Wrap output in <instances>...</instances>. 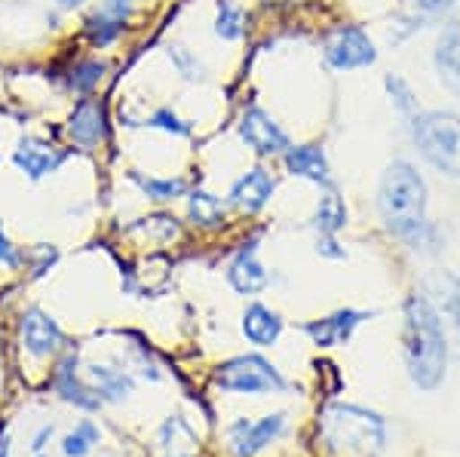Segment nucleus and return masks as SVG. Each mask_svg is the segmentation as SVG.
<instances>
[{"label": "nucleus", "mask_w": 460, "mask_h": 457, "mask_svg": "<svg viewBox=\"0 0 460 457\" xmlns=\"http://www.w3.org/2000/svg\"><path fill=\"white\" fill-rule=\"evenodd\" d=\"M384 86H387V92H390V101H393V108L399 110V117H402L405 123H411L414 117L420 114V108H418V99H414V92H411V86L405 83L399 74H387V80H384Z\"/></svg>", "instance_id": "23"}, {"label": "nucleus", "mask_w": 460, "mask_h": 457, "mask_svg": "<svg viewBox=\"0 0 460 457\" xmlns=\"http://www.w3.org/2000/svg\"><path fill=\"white\" fill-rule=\"evenodd\" d=\"M436 71H439L442 83L451 92L460 95V25H448L436 43Z\"/></svg>", "instance_id": "18"}, {"label": "nucleus", "mask_w": 460, "mask_h": 457, "mask_svg": "<svg viewBox=\"0 0 460 457\" xmlns=\"http://www.w3.org/2000/svg\"><path fill=\"white\" fill-rule=\"evenodd\" d=\"M377 212L384 227L405 246L429 252L439 246V231L427 218V181L408 160H393L377 184Z\"/></svg>", "instance_id": "1"}, {"label": "nucleus", "mask_w": 460, "mask_h": 457, "mask_svg": "<svg viewBox=\"0 0 460 457\" xmlns=\"http://www.w3.org/2000/svg\"><path fill=\"white\" fill-rule=\"evenodd\" d=\"M405 365L411 381L420 390H436L445 378L448 347L439 311L429 304L427 294H408L405 301Z\"/></svg>", "instance_id": "2"}, {"label": "nucleus", "mask_w": 460, "mask_h": 457, "mask_svg": "<svg viewBox=\"0 0 460 457\" xmlns=\"http://www.w3.org/2000/svg\"><path fill=\"white\" fill-rule=\"evenodd\" d=\"M105 71H108V62H99V58H84V62H77V65L71 68V77H68L71 90H77V92H93L95 86L102 83Z\"/></svg>", "instance_id": "25"}, {"label": "nucleus", "mask_w": 460, "mask_h": 457, "mask_svg": "<svg viewBox=\"0 0 460 457\" xmlns=\"http://www.w3.org/2000/svg\"><path fill=\"white\" fill-rule=\"evenodd\" d=\"M338 242L332 240V237H319V242H316V249L323 255H329V258H344V249H335Z\"/></svg>", "instance_id": "35"}, {"label": "nucleus", "mask_w": 460, "mask_h": 457, "mask_svg": "<svg viewBox=\"0 0 460 457\" xmlns=\"http://www.w3.org/2000/svg\"><path fill=\"white\" fill-rule=\"evenodd\" d=\"M273 188H277V184H273V175L267 172V169L255 166L252 172H246L243 179L234 181V188H230L227 200H230V206H236V209H243V212H249V215H255V212H261L264 206L270 203Z\"/></svg>", "instance_id": "12"}, {"label": "nucleus", "mask_w": 460, "mask_h": 457, "mask_svg": "<svg viewBox=\"0 0 460 457\" xmlns=\"http://www.w3.org/2000/svg\"><path fill=\"white\" fill-rule=\"evenodd\" d=\"M0 264H6V268H13V270H16L19 264H22L19 249L13 246V240L4 233V224H0Z\"/></svg>", "instance_id": "31"}, {"label": "nucleus", "mask_w": 460, "mask_h": 457, "mask_svg": "<svg viewBox=\"0 0 460 457\" xmlns=\"http://www.w3.org/2000/svg\"><path fill=\"white\" fill-rule=\"evenodd\" d=\"M243 335L255 347H270L283 335V320L264 304H249L243 313Z\"/></svg>", "instance_id": "17"}, {"label": "nucleus", "mask_w": 460, "mask_h": 457, "mask_svg": "<svg viewBox=\"0 0 460 457\" xmlns=\"http://www.w3.org/2000/svg\"><path fill=\"white\" fill-rule=\"evenodd\" d=\"M84 4V0H58V6H62V10H74V6H80Z\"/></svg>", "instance_id": "37"}, {"label": "nucleus", "mask_w": 460, "mask_h": 457, "mask_svg": "<svg viewBox=\"0 0 460 457\" xmlns=\"http://www.w3.org/2000/svg\"><path fill=\"white\" fill-rule=\"evenodd\" d=\"M240 138L246 142L252 151L261 154V157H273V154H286L292 142H288V136L283 129H279V123L273 120L270 114H267L264 108L252 105L246 108V114L240 117Z\"/></svg>", "instance_id": "7"}, {"label": "nucleus", "mask_w": 460, "mask_h": 457, "mask_svg": "<svg viewBox=\"0 0 460 457\" xmlns=\"http://www.w3.org/2000/svg\"><path fill=\"white\" fill-rule=\"evenodd\" d=\"M129 179L142 188V194L147 200H157V203H169L188 194V181L184 179H151V175H142V172H129Z\"/></svg>", "instance_id": "22"}, {"label": "nucleus", "mask_w": 460, "mask_h": 457, "mask_svg": "<svg viewBox=\"0 0 460 457\" xmlns=\"http://www.w3.org/2000/svg\"><path fill=\"white\" fill-rule=\"evenodd\" d=\"M344 224H347V206L338 194H332L329 190V194L319 200L316 212H314V227L323 233V237H335Z\"/></svg>", "instance_id": "21"}, {"label": "nucleus", "mask_w": 460, "mask_h": 457, "mask_svg": "<svg viewBox=\"0 0 460 457\" xmlns=\"http://www.w3.org/2000/svg\"><path fill=\"white\" fill-rule=\"evenodd\" d=\"M283 426L286 415H264L261 421H236L227 433L230 448L236 457H255L283 433Z\"/></svg>", "instance_id": "9"}, {"label": "nucleus", "mask_w": 460, "mask_h": 457, "mask_svg": "<svg viewBox=\"0 0 460 457\" xmlns=\"http://www.w3.org/2000/svg\"><path fill=\"white\" fill-rule=\"evenodd\" d=\"M123 22L108 16V13H95V16L86 19V37L93 40V47H111V43L117 40V37L123 34Z\"/></svg>", "instance_id": "24"}, {"label": "nucleus", "mask_w": 460, "mask_h": 457, "mask_svg": "<svg viewBox=\"0 0 460 457\" xmlns=\"http://www.w3.org/2000/svg\"><path fill=\"white\" fill-rule=\"evenodd\" d=\"M147 127H154V129H163V132H169V136H190V123L188 120H181V117L175 114L172 108H160V110H154L151 117H147Z\"/></svg>", "instance_id": "29"}, {"label": "nucleus", "mask_w": 460, "mask_h": 457, "mask_svg": "<svg viewBox=\"0 0 460 457\" xmlns=\"http://www.w3.org/2000/svg\"><path fill=\"white\" fill-rule=\"evenodd\" d=\"M86 374L93 378V384L99 387L102 400H108V402H123L126 396L132 393V387H136V381H132L123 368H114V365L95 363L86 368Z\"/></svg>", "instance_id": "19"}, {"label": "nucleus", "mask_w": 460, "mask_h": 457, "mask_svg": "<svg viewBox=\"0 0 460 457\" xmlns=\"http://www.w3.org/2000/svg\"><path fill=\"white\" fill-rule=\"evenodd\" d=\"M37 457H40V454H37Z\"/></svg>", "instance_id": "39"}, {"label": "nucleus", "mask_w": 460, "mask_h": 457, "mask_svg": "<svg viewBox=\"0 0 460 457\" xmlns=\"http://www.w3.org/2000/svg\"><path fill=\"white\" fill-rule=\"evenodd\" d=\"M215 34L225 40H240L243 37V10L230 0H218V16H215Z\"/></svg>", "instance_id": "27"}, {"label": "nucleus", "mask_w": 460, "mask_h": 457, "mask_svg": "<svg viewBox=\"0 0 460 457\" xmlns=\"http://www.w3.org/2000/svg\"><path fill=\"white\" fill-rule=\"evenodd\" d=\"M215 384L225 390V393L264 396V393H283L286 378L267 359L249 353V356H234L227 363H221L218 372H215Z\"/></svg>", "instance_id": "5"}, {"label": "nucleus", "mask_w": 460, "mask_h": 457, "mask_svg": "<svg viewBox=\"0 0 460 457\" xmlns=\"http://www.w3.org/2000/svg\"><path fill=\"white\" fill-rule=\"evenodd\" d=\"M56 390L62 393L65 402H74L77 409H86V411H95L102 405L99 393H93L84 381L77 378V353H68V356L58 363L56 368Z\"/></svg>", "instance_id": "16"}, {"label": "nucleus", "mask_w": 460, "mask_h": 457, "mask_svg": "<svg viewBox=\"0 0 460 457\" xmlns=\"http://www.w3.org/2000/svg\"><path fill=\"white\" fill-rule=\"evenodd\" d=\"M227 283L240 294H255L267 286V270L258 261V242L252 240L236 252V258L227 268Z\"/></svg>", "instance_id": "13"}, {"label": "nucleus", "mask_w": 460, "mask_h": 457, "mask_svg": "<svg viewBox=\"0 0 460 457\" xmlns=\"http://www.w3.org/2000/svg\"><path fill=\"white\" fill-rule=\"evenodd\" d=\"M95 442H99V426L93 421H80L68 436H65L62 452L68 457H86L95 448Z\"/></svg>", "instance_id": "26"}, {"label": "nucleus", "mask_w": 460, "mask_h": 457, "mask_svg": "<svg viewBox=\"0 0 460 457\" xmlns=\"http://www.w3.org/2000/svg\"><path fill=\"white\" fill-rule=\"evenodd\" d=\"M323 436L347 457H372L384 445V421L356 405H332L323 415Z\"/></svg>", "instance_id": "4"}, {"label": "nucleus", "mask_w": 460, "mask_h": 457, "mask_svg": "<svg viewBox=\"0 0 460 457\" xmlns=\"http://www.w3.org/2000/svg\"><path fill=\"white\" fill-rule=\"evenodd\" d=\"M0 457H10V439H0Z\"/></svg>", "instance_id": "38"}, {"label": "nucleus", "mask_w": 460, "mask_h": 457, "mask_svg": "<svg viewBox=\"0 0 460 457\" xmlns=\"http://www.w3.org/2000/svg\"><path fill=\"white\" fill-rule=\"evenodd\" d=\"M323 56L335 71H356V68H368V65L377 62L375 40L356 25L338 28V31L325 40Z\"/></svg>", "instance_id": "6"}, {"label": "nucleus", "mask_w": 460, "mask_h": 457, "mask_svg": "<svg viewBox=\"0 0 460 457\" xmlns=\"http://www.w3.org/2000/svg\"><path fill=\"white\" fill-rule=\"evenodd\" d=\"M283 157H286V169L292 175H298V179H307V181H314V184H323V188H332L329 160H325V151L319 145L288 147Z\"/></svg>", "instance_id": "15"}, {"label": "nucleus", "mask_w": 460, "mask_h": 457, "mask_svg": "<svg viewBox=\"0 0 460 457\" xmlns=\"http://www.w3.org/2000/svg\"><path fill=\"white\" fill-rule=\"evenodd\" d=\"M49 436H53V426H43V430L34 436V452H37V454L43 452V445H47V439H49Z\"/></svg>", "instance_id": "36"}, {"label": "nucleus", "mask_w": 460, "mask_h": 457, "mask_svg": "<svg viewBox=\"0 0 460 457\" xmlns=\"http://www.w3.org/2000/svg\"><path fill=\"white\" fill-rule=\"evenodd\" d=\"M34 255H37V261H34V277H43V274H47V270L56 264V258H58L56 249H49V246H37V249H34Z\"/></svg>", "instance_id": "32"}, {"label": "nucleus", "mask_w": 460, "mask_h": 457, "mask_svg": "<svg viewBox=\"0 0 460 457\" xmlns=\"http://www.w3.org/2000/svg\"><path fill=\"white\" fill-rule=\"evenodd\" d=\"M408 129L420 157L436 172L460 179V117L455 110H420Z\"/></svg>", "instance_id": "3"}, {"label": "nucleus", "mask_w": 460, "mask_h": 457, "mask_svg": "<svg viewBox=\"0 0 460 457\" xmlns=\"http://www.w3.org/2000/svg\"><path fill=\"white\" fill-rule=\"evenodd\" d=\"M13 163H16L31 181H40L43 175L56 172V169L65 163V151H58L56 145L43 142V138L25 136L19 142L16 154H13Z\"/></svg>", "instance_id": "11"}, {"label": "nucleus", "mask_w": 460, "mask_h": 457, "mask_svg": "<svg viewBox=\"0 0 460 457\" xmlns=\"http://www.w3.org/2000/svg\"><path fill=\"white\" fill-rule=\"evenodd\" d=\"M68 136L80 147H95L108 138V105L102 99H80L68 120Z\"/></svg>", "instance_id": "10"}, {"label": "nucleus", "mask_w": 460, "mask_h": 457, "mask_svg": "<svg viewBox=\"0 0 460 457\" xmlns=\"http://www.w3.org/2000/svg\"><path fill=\"white\" fill-rule=\"evenodd\" d=\"M19 338H22V347L37 359L56 356L65 344V335H62V329H58V322L47 311H40V307H28V311L22 313Z\"/></svg>", "instance_id": "8"}, {"label": "nucleus", "mask_w": 460, "mask_h": 457, "mask_svg": "<svg viewBox=\"0 0 460 457\" xmlns=\"http://www.w3.org/2000/svg\"><path fill=\"white\" fill-rule=\"evenodd\" d=\"M414 4H418V10H424V13H429V16H436V13L451 10V6H455V0H414Z\"/></svg>", "instance_id": "34"}, {"label": "nucleus", "mask_w": 460, "mask_h": 457, "mask_svg": "<svg viewBox=\"0 0 460 457\" xmlns=\"http://www.w3.org/2000/svg\"><path fill=\"white\" fill-rule=\"evenodd\" d=\"M169 58H172V65H175L178 74H181L184 80H190V83H194V80H203V65H199L184 47H172V49H169Z\"/></svg>", "instance_id": "30"}, {"label": "nucleus", "mask_w": 460, "mask_h": 457, "mask_svg": "<svg viewBox=\"0 0 460 457\" xmlns=\"http://www.w3.org/2000/svg\"><path fill=\"white\" fill-rule=\"evenodd\" d=\"M102 13H108V16L126 22L132 16V4H129V0H105V4H102Z\"/></svg>", "instance_id": "33"}, {"label": "nucleus", "mask_w": 460, "mask_h": 457, "mask_svg": "<svg viewBox=\"0 0 460 457\" xmlns=\"http://www.w3.org/2000/svg\"><path fill=\"white\" fill-rule=\"evenodd\" d=\"M366 320V313L359 311H338L325 320H316V322H307L304 331L314 338V344L319 347H338V344H347L353 335V329Z\"/></svg>", "instance_id": "14"}, {"label": "nucleus", "mask_w": 460, "mask_h": 457, "mask_svg": "<svg viewBox=\"0 0 460 457\" xmlns=\"http://www.w3.org/2000/svg\"><path fill=\"white\" fill-rule=\"evenodd\" d=\"M188 218L194 221L197 227H203V231H215V227L225 224L227 209L218 197L209 194V190H190L188 194Z\"/></svg>", "instance_id": "20"}, {"label": "nucleus", "mask_w": 460, "mask_h": 457, "mask_svg": "<svg viewBox=\"0 0 460 457\" xmlns=\"http://www.w3.org/2000/svg\"><path fill=\"white\" fill-rule=\"evenodd\" d=\"M439 298H442V313L455 320V326L460 329V277L455 274H442L439 279Z\"/></svg>", "instance_id": "28"}]
</instances>
